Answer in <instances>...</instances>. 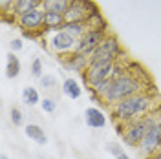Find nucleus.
<instances>
[{
	"mask_svg": "<svg viewBox=\"0 0 161 159\" xmlns=\"http://www.w3.org/2000/svg\"><path fill=\"white\" fill-rule=\"evenodd\" d=\"M143 88V80L137 79L134 73H117L114 79L110 80L108 90L103 93V101L106 104H115L119 101L132 97L136 93H139Z\"/></svg>",
	"mask_w": 161,
	"mask_h": 159,
	"instance_id": "nucleus-2",
	"label": "nucleus"
},
{
	"mask_svg": "<svg viewBox=\"0 0 161 159\" xmlns=\"http://www.w3.org/2000/svg\"><path fill=\"white\" fill-rule=\"evenodd\" d=\"M40 84H42V88L50 90L57 84V79H55L53 75H42V77H40Z\"/></svg>",
	"mask_w": 161,
	"mask_h": 159,
	"instance_id": "nucleus-23",
	"label": "nucleus"
},
{
	"mask_svg": "<svg viewBox=\"0 0 161 159\" xmlns=\"http://www.w3.org/2000/svg\"><path fill=\"white\" fill-rule=\"evenodd\" d=\"M159 119L156 113H148L141 119H136V121H130L125 124V130H121V135H123V141L125 145L128 146H139L141 141L145 139V135L148 134V130L158 124Z\"/></svg>",
	"mask_w": 161,
	"mask_h": 159,
	"instance_id": "nucleus-3",
	"label": "nucleus"
},
{
	"mask_svg": "<svg viewBox=\"0 0 161 159\" xmlns=\"http://www.w3.org/2000/svg\"><path fill=\"white\" fill-rule=\"evenodd\" d=\"M13 4H15V0H0V6H2V9L4 11H8V8L13 6Z\"/></svg>",
	"mask_w": 161,
	"mask_h": 159,
	"instance_id": "nucleus-27",
	"label": "nucleus"
},
{
	"mask_svg": "<svg viewBox=\"0 0 161 159\" xmlns=\"http://www.w3.org/2000/svg\"><path fill=\"white\" fill-rule=\"evenodd\" d=\"M156 101L152 99L148 93H136L132 97H126V99L119 101L112 106V117L114 121L117 123H130V121H136V119H141L145 115L152 113V108H154Z\"/></svg>",
	"mask_w": 161,
	"mask_h": 159,
	"instance_id": "nucleus-1",
	"label": "nucleus"
},
{
	"mask_svg": "<svg viewBox=\"0 0 161 159\" xmlns=\"http://www.w3.org/2000/svg\"><path fill=\"white\" fill-rule=\"evenodd\" d=\"M20 73V60L19 57L11 51L9 55H8V64H6V75L9 77V79H17Z\"/></svg>",
	"mask_w": 161,
	"mask_h": 159,
	"instance_id": "nucleus-19",
	"label": "nucleus"
},
{
	"mask_svg": "<svg viewBox=\"0 0 161 159\" xmlns=\"http://www.w3.org/2000/svg\"><path fill=\"white\" fill-rule=\"evenodd\" d=\"M117 73H119L117 64H115V62H110V64L90 66V68L86 70V73H84V79H86V82L90 84V88L95 91L101 84H104V82L112 80L115 75H117Z\"/></svg>",
	"mask_w": 161,
	"mask_h": 159,
	"instance_id": "nucleus-5",
	"label": "nucleus"
},
{
	"mask_svg": "<svg viewBox=\"0 0 161 159\" xmlns=\"http://www.w3.org/2000/svg\"><path fill=\"white\" fill-rule=\"evenodd\" d=\"M62 30L68 31L70 35H73L75 39L79 40L80 37H82V35L86 33V31L90 30V28H88V24H86V22H66Z\"/></svg>",
	"mask_w": 161,
	"mask_h": 159,
	"instance_id": "nucleus-18",
	"label": "nucleus"
},
{
	"mask_svg": "<svg viewBox=\"0 0 161 159\" xmlns=\"http://www.w3.org/2000/svg\"><path fill=\"white\" fill-rule=\"evenodd\" d=\"M106 37H108V35H106V28H90V30L77 40L75 51L90 57L92 53L103 44V40L106 39Z\"/></svg>",
	"mask_w": 161,
	"mask_h": 159,
	"instance_id": "nucleus-7",
	"label": "nucleus"
},
{
	"mask_svg": "<svg viewBox=\"0 0 161 159\" xmlns=\"http://www.w3.org/2000/svg\"><path fill=\"white\" fill-rule=\"evenodd\" d=\"M48 42L55 53H70V51H75V46H77V39L64 30H57Z\"/></svg>",
	"mask_w": 161,
	"mask_h": 159,
	"instance_id": "nucleus-9",
	"label": "nucleus"
},
{
	"mask_svg": "<svg viewBox=\"0 0 161 159\" xmlns=\"http://www.w3.org/2000/svg\"><path fill=\"white\" fill-rule=\"evenodd\" d=\"M121 53V44L115 37H106L103 40L97 50L90 55V66H99V64H110L115 62Z\"/></svg>",
	"mask_w": 161,
	"mask_h": 159,
	"instance_id": "nucleus-4",
	"label": "nucleus"
},
{
	"mask_svg": "<svg viewBox=\"0 0 161 159\" xmlns=\"http://www.w3.org/2000/svg\"><path fill=\"white\" fill-rule=\"evenodd\" d=\"M31 73H33V77H42V60L40 59H33L31 62Z\"/></svg>",
	"mask_w": 161,
	"mask_h": 159,
	"instance_id": "nucleus-24",
	"label": "nucleus"
},
{
	"mask_svg": "<svg viewBox=\"0 0 161 159\" xmlns=\"http://www.w3.org/2000/svg\"><path fill=\"white\" fill-rule=\"evenodd\" d=\"M0 159H9V157H8V156H6V154H2V157H0Z\"/></svg>",
	"mask_w": 161,
	"mask_h": 159,
	"instance_id": "nucleus-30",
	"label": "nucleus"
},
{
	"mask_svg": "<svg viewBox=\"0 0 161 159\" xmlns=\"http://www.w3.org/2000/svg\"><path fill=\"white\" fill-rule=\"evenodd\" d=\"M97 13L99 9L92 0H71L68 11L64 13V19L66 22H88Z\"/></svg>",
	"mask_w": 161,
	"mask_h": 159,
	"instance_id": "nucleus-6",
	"label": "nucleus"
},
{
	"mask_svg": "<svg viewBox=\"0 0 161 159\" xmlns=\"http://www.w3.org/2000/svg\"><path fill=\"white\" fill-rule=\"evenodd\" d=\"M9 48H11L13 53H15V51H20V50H22V40H20V39H13L9 42Z\"/></svg>",
	"mask_w": 161,
	"mask_h": 159,
	"instance_id": "nucleus-26",
	"label": "nucleus"
},
{
	"mask_svg": "<svg viewBox=\"0 0 161 159\" xmlns=\"http://www.w3.org/2000/svg\"><path fill=\"white\" fill-rule=\"evenodd\" d=\"M37 8H42V0H15L13 13L17 17H22L28 11H33V9H37Z\"/></svg>",
	"mask_w": 161,
	"mask_h": 159,
	"instance_id": "nucleus-14",
	"label": "nucleus"
},
{
	"mask_svg": "<svg viewBox=\"0 0 161 159\" xmlns=\"http://www.w3.org/2000/svg\"><path fill=\"white\" fill-rule=\"evenodd\" d=\"M106 148H108V152H110L114 157H117V156H121V154H123V148H121L119 145H115V143H110Z\"/></svg>",
	"mask_w": 161,
	"mask_h": 159,
	"instance_id": "nucleus-25",
	"label": "nucleus"
},
{
	"mask_svg": "<svg viewBox=\"0 0 161 159\" xmlns=\"http://www.w3.org/2000/svg\"><path fill=\"white\" fill-rule=\"evenodd\" d=\"M137 148H139V154L145 156V157H152L156 152H159V148H161V121L148 130V134L145 135V139L141 141V145Z\"/></svg>",
	"mask_w": 161,
	"mask_h": 159,
	"instance_id": "nucleus-8",
	"label": "nucleus"
},
{
	"mask_svg": "<svg viewBox=\"0 0 161 159\" xmlns=\"http://www.w3.org/2000/svg\"><path fill=\"white\" fill-rule=\"evenodd\" d=\"M55 108H57V102L53 99H50V97H44V99H42V110H44L46 113H53Z\"/></svg>",
	"mask_w": 161,
	"mask_h": 159,
	"instance_id": "nucleus-22",
	"label": "nucleus"
},
{
	"mask_svg": "<svg viewBox=\"0 0 161 159\" xmlns=\"http://www.w3.org/2000/svg\"><path fill=\"white\" fill-rule=\"evenodd\" d=\"M64 64L73 71H86L90 68V57L88 55H82V53H77V51H71V55H68L64 59Z\"/></svg>",
	"mask_w": 161,
	"mask_h": 159,
	"instance_id": "nucleus-11",
	"label": "nucleus"
},
{
	"mask_svg": "<svg viewBox=\"0 0 161 159\" xmlns=\"http://www.w3.org/2000/svg\"><path fill=\"white\" fill-rule=\"evenodd\" d=\"M152 159H161V150H159V152H156V154L152 156Z\"/></svg>",
	"mask_w": 161,
	"mask_h": 159,
	"instance_id": "nucleus-29",
	"label": "nucleus"
},
{
	"mask_svg": "<svg viewBox=\"0 0 161 159\" xmlns=\"http://www.w3.org/2000/svg\"><path fill=\"white\" fill-rule=\"evenodd\" d=\"M71 0H42V9L55 11V13H66Z\"/></svg>",
	"mask_w": 161,
	"mask_h": 159,
	"instance_id": "nucleus-15",
	"label": "nucleus"
},
{
	"mask_svg": "<svg viewBox=\"0 0 161 159\" xmlns=\"http://www.w3.org/2000/svg\"><path fill=\"white\" fill-rule=\"evenodd\" d=\"M26 135L33 139L37 145H46L48 143V135L44 134V130L40 128L39 124H28L26 126Z\"/></svg>",
	"mask_w": 161,
	"mask_h": 159,
	"instance_id": "nucleus-17",
	"label": "nucleus"
},
{
	"mask_svg": "<svg viewBox=\"0 0 161 159\" xmlns=\"http://www.w3.org/2000/svg\"><path fill=\"white\" fill-rule=\"evenodd\" d=\"M84 123H86V126H90V128H93V130L103 128V126L106 124V115H104L99 108L90 106V108L84 110Z\"/></svg>",
	"mask_w": 161,
	"mask_h": 159,
	"instance_id": "nucleus-12",
	"label": "nucleus"
},
{
	"mask_svg": "<svg viewBox=\"0 0 161 159\" xmlns=\"http://www.w3.org/2000/svg\"><path fill=\"white\" fill-rule=\"evenodd\" d=\"M19 22L20 26L28 31H39L42 26H44V9L42 8H37L33 11H28L26 15L19 17Z\"/></svg>",
	"mask_w": 161,
	"mask_h": 159,
	"instance_id": "nucleus-10",
	"label": "nucleus"
},
{
	"mask_svg": "<svg viewBox=\"0 0 161 159\" xmlns=\"http://www.w3.org/2000/svg\"><path fill=\"white\" fill-rule=\"evenodd\" d=\"M22 101H24L28 106H35L40 101V95L33 86H26V88L22 90Z\"/></svg>",
	"mask_w": 161,
	"mask_h": 159,
	"instance_id": "nucleus-20",
	"label": "nucleus"
},
{
	"mask_svg": "<svg viewBox=\"0 0 161 159\" xmlns=\"http://www.w3.org/2000/svg\"><path fill=\"white\" fill-rule=\"evenodd\" d=\"M62 91H64V95L66 97H70V99H79L80 93H82V88H80V84L77 82L75 79H66L62 82Z\"/></svg>",
	"mask_w": 161,
	"mask_h": 159,
	"instance_id": "nucleus-16",
	"label": "nucleus"
},
{
	"mask_svg": "<svg viewBox=\"0 0 161 159\" xmlns=\"http://www.w3.org/2000/svg\"><path fill=\"white\" fill-rule=\"evenodd\" d=\"M11 123L15 124V126H20L22 123H24V115H22V112L19 108H11Z\"/></svg>",
	"mask_w": 161,
	"mask_h": 159,
	"instance_id": "nucleus-21",
	"label": "nucleus"
},
{
	"mask_svg": "<svg viewBox=\"0 0 161 159\" xmlns=\"http://www.w3.org/2000/svg\"><path fill=\"white\" fill-rule=\"evenodd\" d=\"M66 24L64 13H55V11H44V28L48 30H62Z\"/></svg>",
	"mask_w": 161,
	"mask_h": 159,
	"instance_id": "nucleus-13",
	"label": "nucleus"
},
{
	"mask_svg": "<svg viewBox=\"0 0 161 159\" xmlns=\"http://www.w3.org/2000/svg\"><path fill=\"white\" fill-rule=\"evenodd\" d=\"M115 159H130V157H128V156H126V154L123 152V154H121V156H117V157H115Z\"/></svg>",
	"mask_w": 161,
	"mask_h": 159,
	"instance_id": "nucleus-28",
	"label": "nucleus"
}]
</instances>
